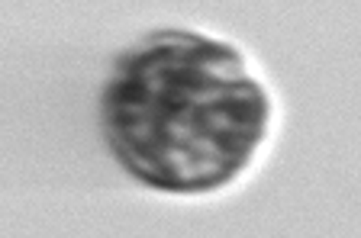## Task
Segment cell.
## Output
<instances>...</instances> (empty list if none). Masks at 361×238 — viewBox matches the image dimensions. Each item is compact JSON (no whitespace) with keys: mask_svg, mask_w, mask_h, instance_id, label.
I'll list each match as a JSON object with an SVG mask.
<instances>
[{"mask_svg":"<svg viewBox=\"0 0 361 238\" xmlns=\"http://www.w3.org/2000/svg\"><path fill=\"white\" fill-rule=\"evenodd\" d=\"M104 126L129 174L158 190L200 194L252 161L268 129V97L235 49L161 32L116 68Z\"/></svg>","mask_w":361,"mask_h":238,"instance_id":"cell-1","label":"cell"}]
</instances>
